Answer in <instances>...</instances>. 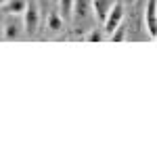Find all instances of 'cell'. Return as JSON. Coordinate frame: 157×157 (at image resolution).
<instances>
[{
    "label": "cell",
    "mask_w": 157,
    "mask_h": 157,
    "mask_svg": "<svg viewBox=\"0 0 157 157\" xmlns=\"http://www.w3.org/2000/svg\"><path fill=\"white\" fill-rule=\"evenodd\" d=\"M101 40H103V32H97L94 29V32L88 34V42H101Z\"/></svg>",
    "instance_id": "30bf717a"
},
{
    "label": "cell",
    "mask_w": 157,
    "mask_h": 157,
    "mask_svg": "<svg viewBox=\"0 0 157 157\" xmlns=\"http://www.w3.org/2000/svg\"><path fill=\"white\" fill-rule=\"evenodd\" d=\"M48 27L52 29V32H59L61 27H63V19H61V15L57 11H50V15H48Z\"/></svg>",
    "instance_id": "ba28073f"
},
{
    "label": "cell",
    "mask_w": 157,
    "mask_h": 157,
    "mask_svg": "<svg viewBox=\"0 0 157 157\" xmlns=\"http://www.w3.org/2000/svg\"><path fill=\"white\" fill-rule=\"evenodd\" d=\"M113 2L115 0H90V11H92V15L97 17L101 23H103V19H105V15L109 13Z\"/></svg>",
    "instance_id": "5b68a950"
},
{
    "label": "cell",
    "mask_w": 157,
    "mask_h": 157,
    "mask_svg": "<svg viewBox=\"0 0 157 157\" xmlns=\"http://www.w3.org/2000/svg\"><path fill=\"white\" fill-rule=\"evenodd\" d=\"M126 2H134V0H126Z\"/></svg>",
    "instance_id": "7c38bea8"
},
{
    "label": "cell",
    "mask_w": 157,
    "mask_h": 157,
    "mask_svg": "<svg viewBox=\"0 0 157 157\" xmlns=\"http://www.w3.org/2000/svg\"><path fill=\"white\" fill-rule=\"evenodd\" d=\"M121 21H124V4H121V2H113V4H111V9H109V13L105 15V19H103L105 32L111 34V32H113Z\"/></svg>",
    "instance_id": "7a4b0ae2"
},
{
    "label": "cell",
    "mask_w": 157,
    "mask_h": 157,
    "mask_svg": "<svg viewBox=\"0 0 157 157\" xmlns=\"http://www.w3.org/2000/svg\"><path fill=\"white\" fill-rule=\"evenodd\" d=\"M57 4H59V15L63 21H67V19H71L73 17V0H57Z\"/></svg>",
    "instance_id": "52a82bcc"
},
{
    "label": "cell",
    "mask_w": 157,
    "mask_h": 157,
    "mask_svg": "<svg viewBox=\"0 0 157 157\" xmlns=\"http://www.w3.org/2000/svg\"><path fill=\"white\" fill-rule=\"evenodd\" d=\"M25 4H27V0H6V2L0 6V11L6 13V15H17V17H21Z\"/></svg>",
    "instance_id": "8992f818"
},
{
    "label": "cell",
    "mask_w": 157,
    "mask_h": 157,
    "mask_svg": "<svg viewBox=\"0 0 157 157\" xmlns=\"http://www.w3.org/2000/svg\"><path fill=\"white\" fill-rule=\"evenodd\" d=\"M4 2H6V0H0V6H2V4H4Z\"/></svg>",
    "instance_id": "8fae6325"
},
{
    "label": "cell",
    "mask_w": 157,
    "mask_h": 157,
    "mask_svg": "<svg viewBox=\"0 0 157 157\" xmlns=\"http://www.w3.org/2000/svg\"><path fill=\"white\" fill-rule=\"evenodd\" d=\"M52 2H57V0H52Z\"/></svg>",
    "instance_id": "4fadbf2b"
},
{
    "label": "cell",
    "mask_w": 157,
    "mask_h": 157,
    "mask_svg": "<svg viewBox=\"0 0 157 157\" xmlns=\"http://www.w3.org/2000/svg\"><path fill=\"white\" fill-rule=\"evenodd\" d=\"M109 38H111V42H121V40L126 38V27L120 23L113 32H111V34H109Z\"/></svg>",
    "instance_id": "9c48e42d"
},
{
    "label": "cell",
    "mask_w": 157,
    "mask_h": 157,
    "mask_svg": "<svg viewBox=\"0 0 157 157\" xmlns=\"http://www.w3.org/2000/svg\"><path fill=\"white\" fill-rule=\"evenodd\" d=\"M21 23H23V32H27V36H34L38 32V23H40V9L34 0H29L25 4L23 13H21Z\"/></svg>",
    "instance_id": "6da1fadb"
},
{
    "label": "cell",
    "mask_w": 157,
    "mask_h": 157,
    "mask_svg": "<svg viewBox=\"0 0 157 157\" xmlns=\"http://www.w3.org/2000/svg\"><path fill=\"white\" fill-rule=\"evenodd\" d=\"M2 36H4V40H19L23 36V23H21V19H17V15H11V19L4 21Z\"/></svg>",
    "instance_id": "3957f363"
},
{
    "label": "cell",
    "mask_w": 157,
    "mask_h": 157,
    "mask_svg": "<svg viewBox=\"0 0 157 157\" xmlns=\"http://www.w3.org/2000/svg\"><path fill=\"white\" fill-rule=\"evenodd\" d=\"M157 0H147V11H145V27L149 32V36L155 38L157 36V21H155V15H157Z\"/></svg>",
    "instance_id": "277c9868"
}]
</instances>
